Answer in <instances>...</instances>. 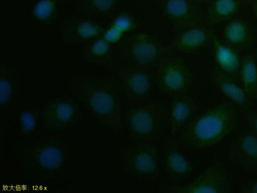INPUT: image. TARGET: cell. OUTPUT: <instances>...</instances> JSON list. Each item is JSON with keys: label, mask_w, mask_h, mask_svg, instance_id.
Wrapping results in <instances>:
<instances>
[{"label": "cell", "mask_w": 257, "mask_h": 193, "mask_svg": "<svg viewBox=\"0 0 257 193\" xmlns=\"http://www.w3.org/2000/svg\"><path fill=\"white\" fill-rule=\"evenodd\" d=\"M239 109L229 100L220 103L200 114L189 123L182 132V140L190 148L201 149L212 147L235 130Z\"/></svg>", "instance_id": "1"}, {"label": "cell", "mask_w": 257, "mask_h": 193, "mask_svg": "<svg viewBox=\"0 0 257 193\" xmlns=\"http://www.w3.org/2000/svg\"><path fill=\"white\" fill-rule=\"evenodd\" d=\"M123 49L126 57L141 67H157L172 50L158 37L142 33L126 38Z\"/></svg>", "instance_id": "2"}, {"label": "cell", "mask_w": 257, "mask_h": 193, "mask_svg": "<svg viewBox=\"0 0 257 193\" xmlns=\"http://www.w3.org/2000/svg\"><path fill=\"white\" fill-rule=\"evenodd\" d=\"M222 40L244 53L253 50L257 36V28L251 15L246 10L214 28Z\"/></svg>", "instance_id": "3"}, {"label": "cell", "mask_w": 257, "mask_h": 193, "mask_svg": "<svg viewBox=\"0 0 257 193\" xmlns=\"http://www.w3.org/2000/svg\"><path fill=\"white\" fill-rule=\"evenodd\" d=\"M158 4L163 15L178 32L205 23V8L191 0H158Z\"/></svg>", "instance_id": "4"}, {"label": "cell", "mask_w": 257, "mask_h": 193, "mask_svg": "<svg viewBox=\"0 0 257 193\" xmlns=\"http://www.w3.org/2000/svg\"><path fill=\"white\" fill-rule=\"evenodd\" d=\"M231 180L224 163H213L190 183L180 186L167 187L165 191L171 192H228L231 189Z\"/></svg>", "instance_id": "5"}, {"label": "cell", "mask_w": 257, "mask_h": 193, "mask_svg": "<svg viewBox=\"0 0 257 193\" xmlns=\"http://www.w3.org/2000/svg\"><path fill=\"white\" fill-rule=\"evenodd\" d=\"M190 78L188 66L179 57L170 55L162 60L157 67L156 81L165 92L174 93L186 89Z\"/></svg>", "instance_id": "6"}, {"label": "cell", "mask_w": 257, "mask_h": 193, "mask_svg": "<svg viewBox=\"0 0 257 193\" xmlns=\"http://www.w3.org/2000/svg\"><path fill=\"white\" fill-rule=\"evenodd\" d=\"M227 156L244 171L257 172V135L249 129L242 131L232 141Z\"/></svg>", "instance_id": "7"}, {"label": "cell", "mask_w": 257, "mask_h": 193, "mask_svg": "<svg viewBox=\"0 0 257 193\" xmlns=\"http://www.w3.org/2000/svg\"><path fill=\"white\" fill-rule=\"evenodd\" d=\"M210 45L215 66V70L239 83V69L242 53L219 38L215 30Z\"/></svg>", "instance_id": "8"}, {"label": "cell", "mask_w": 257, "mask_h": 193, "mask_svg": "<svg viewBox=\"0 0 257 193\" xmlns=\"http://www.w3.org/2000/svg\"><path fill=\"white\" fill-rule=\"evenodd\" d=\"M214 29L205 23L196 25L178 32L170 45L172 50L186 53L199 52L210 45Z\"/></svg>", "instance_id": "9"}, {"label": "cell", "mask_w": 257, "mask_h": 193, "mask_svg": "<svg viewBox=\"0 0 257 193\" xmlns=\"http://www.w3.org/2000/svg\"><path fill=\"white\" fill-rule=\"evenodd\" d=\"M242 0H211L205 7V22L213 28L246 11Z\"/></svg>", "instance_id": "10"}, {"label": "cell", "mask_w": 257, "mask_h": 193, "mask_svg": "<svg viewBox=\"0 0 257 193\" xmlns=\"http://www.w3.org/2000/svg\"><path fill=\"white\" fill-rule=\"evenodd\" d=\"M158 117L152 106H144L133 110L128 115L131 132L141 138L150 136L157 128Z\"/></svg>", "instance_id": "11"}, {"label": "cell", "mask_w": 257, "mask_h": 193, "mask_svg": "<svg viewBox=\"0 0 257 193\" xmlns=\"http://www.w3.org/2000/svg\"><path fill=\"white\" fill-rule=\"evenodd\" d=\"M213 79L220 92L228 100L239 108L250 109L251 99L239 83L216 70L213 71Z\"/></svg>", "instance_id": "12"}, {"label": "cell", "mask_w": 257, "mask_h": 193, "mask_svg": "<svg viewBox=\"0 0 257 193\" xmlns=\"http://www.w3.org/2000/svg\"><path fill=\"white\" fill-rule=\"evenodd\" d=\"M129 161L135 171L142 174H152L158 168L156 148L149 144H140L132 150Z\"/></svg>", "instance_id": "13"}, {"label": "cell", "mask_w": 257, "mask_h": 193, "mask_svg": "<svg viewBox=\"0 0 257 193\" xmlns=\"http://www.w3.org/2000/svg\"><path fill=\"white\" fill-rule=\"evenodd\" d=\"M239 84L251 100L257 99V64L253 50L242 53Z\"/></svg>", "instance_id": "14"}, {"label": "cell", "mask_w": 257, "mask_h": 193, "mask_svg": "<svg viewBox=\"0 0 257 193\" xmlns=\"http://www.w3.org/2000/svg\"><path fill=\"white\" fill-rule=\"evenodd\" d=\"M121 78L126 91L133 96L143 97L150 92L151 76L144 69L125 67L121 72Z\"/></svg>", "instance_id": "15"}, {"label": "cell", "mask_w": 257, "mask_h": 193, "mask_svg": "<svg viewBox=\"0 0 257 193\" xmlns=\"http://www.w3.org/2000/svg\"><path fill=\"white\" fill-rule=\"evenodd\" d=\"M194 103L191 97L180 96L172 102L171 108V119L173 132L182 126L191 115Z\"/></svg>", "instance_id": "16"}, {"label": "cell", "mask_w": 257, "mask_h": 193, "mask_svg": "<svg viewBox=\"0 0 257 193\" xmlns=\"http://www.w3.org/2000/svg\"><path fill=\"white\" fill-rule=\"evenodd\" d=\"M165 161L168 172L173 176H182L191 172V164L174 147L167 149Z\"/></svg>", "instance_id": "17"}, {"label": "cell", "mask_w": 257, "mask_h": 193, "mask_svg": "<svg viewBox=\"0 0 257 193\" xmlns=\"http://www.w3.org/2000/svg\"><path fill=\"white\" fill-rule=\"evenodd\" d=\"M115 104L114 97L105 91L95 92L90 100V105L92 110L101 115H106L112 112Z\"/></svg>", "instance_id": "18"}, {"label": "cell", "mask_w": 257, "mask_h": 193, "mask_svg": "<svg viewBox=\"0 0 257 193\" xmlns=\"http://www.w3.org/2000/svg\"><path fill=\"white\" fill-rule=\"evenodd\" d=\"M48 113V120L56 126L67 124L72 119L73 110L72 106L65 102H59L52 105Z\"/></svg>", "instance_id": "19"}, {"label": "cell", "mask_w": 257, "mask_h": 193, "mask_svg": "<svg viewBox=\"0 0 257 193\" xmlns=\"http://www.w3.org/2000/svg\"><path fill=\"white\" fill-rule=\"evenodd\" d=\"M38 159L44 168L55 169L61 164L63 155L59 148L50 146L41 149L39 153Z\"/></svg>", "instance_id": "20"}, {"label": "cell", "mask_w": 257, "mask_h": 193, "mask_svg": "<svg viewBox=\"0 0 257 193\" xmlns=\"http://www.w3.org/2000/svg\"><path fill=\"white\" fill-rule=\"evenodd\" d=\"M243 117L249 129L257 135V111L250 109L245 110Z\"/></svg>", "instance_id": "21"}, {"label": "cell", "mask_w": 257, "mask_h": 193, "mask_svg": "<svg viewBox=\"0 0 257 193\" xmlns=\"http://www.w3.org/2000/svg\"><path fill=\"white\" fill-rule=\"evenodd\" d=\"M51 10V3L47 1H43L36 6L35 13L38 17L43 18L48 16L50 13Z\"/></svg>", "instance_id": "22"}, {"label": "cell", "mask_w": 257, "mask_h": 193, "mask_svg": "<svg viewBox=\"0 0 257 193\" xmlns=\"http://www.w3.org/2000/svg\"><path fill=\"white\" fill-rule=\"evenodd\" d=\"M21 121L23 128L26 130H31L34 128L35 120L30 113H23L21 115Z\"/></svg>", "instance_id": "23"}, {"label": "cell", "mask_w": 257, "mask_h": 193, "mask_svg": "<svg viewBox=\"0 0 257 193\" xmlns=\"http://www.w3.org/2000/svg\"><path fill=\"white\" fill-rule=\"evenodd\" d=\"M242 192H257V179L250 181L242 187Z\"/></svg>", "instance_id": "24"}, {"label": "cell", "mask_w": 257, "mask_h": 193, "mask_svg": "<svg viewBox=\"0 0 257 193\" xmlns=\"http://www.w3.org/2000/svg\"><path fill=\"white\" fill-rule=\"evenodd\" d=\"M80 29L81 30V33L86 35L93 34L94 31L96 32V28L94 27L91 24H85L82 26Z\"/></svg>", "instance_id": "25"}, {"label": "cell", "mask_w": 257, "mask_h": 193, "mask_svg": "<svg viewBox=\"0 0 257 193\" xmlns=\"http://www.w3.org/2000/svg\"><path fill=\"white\" fill-rule=\"evenodd\" d=\"M194 3L203 7H205L208 4L211 0H191Z\"/></svg>", "instance_id": "26"}, {"label": "cell", "mask_w": 257, "mask_h": 193, "mask_svg": "<svg viewBox=\"0 0 257 193\" xmlns=\"http://www.w3.org/2000/svg\"><path fill=\"white\" fill-rule=\"evenodd\" d=\"M249 7L251 11L257 12V0H254Z\"/></svg>", "instance_id": "27"}, {"label": "cell", "mask_w": 257, "mask_h": 193, "mask_svg": "<svg viewBox=\"0 0 257 193\" xmlns=\"http://www.w3.org/2000/svg\"><path fill=\"white\" fill-rule=\"evenodd\" d=\"M253 51V52H254V54L256 62V64H257V36H256V39H255V43H254Z\"/></svg>", "instance_id": "28"}, {"label": "cell", "mask_w": 257, "mask_h": 193, "mask_svg": "<svg viewBox=\"0 0 257 193\" xmlns=\"http://www.w3.org/2000/svg\"><path fill=\"white\" fill-rule=\"evenodd\" d=\"M251 15L252 16L253 20H254V23H255V26L256 27V28H257V12H252L251 11Z\"/></svg>", "instance_id": "29"}, {"label": "cell", "mask_w": 257, "mask_h": 193, "mask_svg": "<svg viewBox=\"0 0 257 193\" xmlns=\"http://www.w3.org/2000/svg\"><path fill=\"white\" fill-rule=\"evenodd\" d=\"M254 0H242L246 7H249Z\"/></svg>", "instance_id": "30"}]
</instances>
